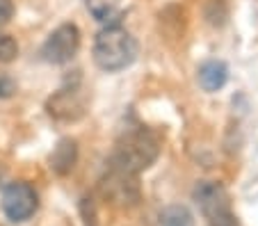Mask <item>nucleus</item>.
<instances>
[{"label": "nucleus", "instance_id": "nucleus-7", "mask_svg": "<svg viewBox=\"0 0 258 226\" xmlns=\"http://www.w3.org/2000/svg\"><path fill=\"white\" fill-rule=\"evenodd\" d=\"M83 112H85V94L76 85L59 89L48 101V114L59 119V121H73V119L83 117Z\"/></svg>", "mask_w": 258, "mask_h": 226}, {"label": "nucleus", "instance_id": "nucleus-6", "mask_svg": "<svg viewBox=\"0 0 258 226\" xmlns=\"http://www.w3.org/2000/svg\"><path fill=\"white\" fill-rule=\"evenodd\" d=\"M101 190L110 201L119 203V206H133L140 201V183H137V174L123 172L119 167H107V174L101 181Z\"/></svg>", "mask_w": 258, "mask_h": 226}, {"label": "nucleus", "instance_id": "nucleus-12", "mask_svg": "<svg viewBox=\"0 0 258 226\" xmlns=\"http://www.w3.org/2000/svg\"><path fill=\"white\" fill-rule=\"evenodd\" d=\"M19 55V44L14 37L10 35H0V64H10Z\"/></svg>", "mask_w": 258, "mask_h": 226}, {"label": "nucleus", "instance_id": "nucleus-9", "mask_svg": "<svg viewBox=\"0 0 258 226\" xmlns=\"http://www.w3.org/2000/svg\"><path fill=\"white\" fill-rule=\"evenodd\" d=\"M76 160H78V146H76V142L73 139H59L55 151L50 153V169L55 174H59V176H64V174H69L73 169Z\"/></svg>", "mask_w": 258, "mask_h": 226}, {"label": "nucleus", "instance_id": "nucleus-5", "mask_svg": "<svg viewBox=\"0 0 258 226\" xmlns=\"http://www.w3.org/2000/svg\"><path fill=\"white\" fill-rule=\"evenodd\" d=\"M78 48H80V30L73 23H62L44 41L41 55L50 64H67L76 57Z\"/></svg>", "mask_w": 258, "mask_h": 226}, {"label": "nucleus", "instance_id": "nucleus-10", "mask_svg": "<svg viewBox=\"0 0 258 226\" xmlns=\"http://www.w3.org/2000/svg\"><path fill=\"white\" fill-rule=\"evenodd\" d=\"M119 7H121V0H87V10L101 23L107 21H114L119 16Z\"/></svg>", "mask_w": 258, "mask_h": 226}, {"label": "nucleus", "instance_id": "nucleus-14", "mask_svg": "<svg viewBox=\"0 0 258 226\" xmlns=\"http://www.w3.org/2000/svg\"><path fill=\"white\" fill-rule=\"evenodd\" d=\"M16 92V83L10 76H0V99H10L12 94Z\"/></svg>", "mask_w": 258, "mask_h": 226}, {"label": "nucleus", "instance_id": "nucleus-1", "mask_svg": "<svg viewBox=\"0 0 258 226\" xmlns=\"http://www.w3.org/2000/svg\"><path fill=\"white\" fill-rule=\"evenodd\" d=\"M158 153H160V144H158L156 135L144 128H133L117 142L110 165L123 169V172L140 174L156 163Z\"/></svg>", "mask_w": 258, "mask_h": 226}, {"label": "nucleus", "instance_id": "nucleus-15", "mask_svg": "<svg viewBox=\"0 0 258 226\" xmlns=\"http://www.w3.org/2000/svg\"><path fill=\"white\" fill-rule=\"evenodd\" d=\"M3 181H5V167L0 165V185H3Z\"/></svg>", "mask_w": 258, "mask_h": 226}, {"label": "nucleus", "instance_id": "nucleus-3", "mask_svg": "<svg viewBox=\"0 0 258 226\" xmlns=\"http://www.w3.org/2000/svg\"><path fill=\"white\" fill-rule=\"evenodd\" d=\"M192 199L204 212L210 226H240L235 212L231 210V201L226 190L215 181H201L192 190Z\"/></svg>", "mask_w": 258, "mask_h": 226}, {"label": "nucleus", "instance_id": "nucleus-11", "mask_svg": "<svg viewBox=\"0 0 258 226\" xmlns=\"http://www.w3.org/2000/svg\"><path fill=\"white\" fill-rule=\"evenodd\" d=\"M160 226H195V219L185 206H167L160 212Z\"/></svg>", "mask_w": 258, "mask_h": 226}, {"label": "nucleus", "instance_id": "nucleus-13", "mask_svg": "<svg viewBox=\"0 0 258 226\" xmlns=\"http://www.w3.org/2000/svg\"><path fill=\"white\" fill-rule=\"evenodd\" d=\"M14 16V3L12 0H0V28L7 25Z\"/></svg>", "mask_w": 258, "mask_h": 226}, {"label": "nucleus", "instance_id": "nucleus-8", "mask_svg": "<svg viewBox=\"0 0 258 226\" xmlns=\"http://www.w3.org/2000/svg\"><path fill=\"white\" fill-rule=\"evenodd\" d=\"M226 78H229V69H226L224 62L219 59H208L199 66V83L206 92H217L226 85Z\"/></svg>", "mask_w": 258, "mask_h": 226}, {"label": "nucleus", "instance_id": "nucleus-4", "mask_svg": "<svg viewBox=\"0 0 258 226\" xmlns=\"http://www.w3.org/2000/svg\"><path fill=\"white\" fill-rule=\"evenodd\" d=\"M0 206H3V212L7 215V219L19 224V221H25L37 212L39 208V197L30 183L25 181H14L7 183L3 187V197H0Z\"/></svg>", "mask_w": 258, "mask_h": 226}, {"label": "nucleus", "instance_id": "nucleus-2", "mask_svg": "<svg viewBox=\"0 0 258 226\" xmlns=\"http://www.w3.org/2000/svg\"><path fill=\"white\" fill-rule=\"evenodd\" d=\"M137 57L135 37L121 25H107L94 39V62L103 71H121Z\"/></svg>", "mask_w": 258, "mask_h": 226}]
</instances>
